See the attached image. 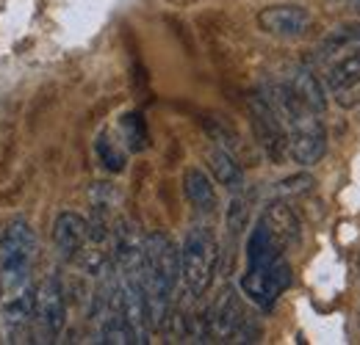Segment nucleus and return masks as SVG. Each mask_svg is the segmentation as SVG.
I'll return each instance as SVG.
<instances>
[{
  "instance_id": "17",
  "label": "nucleus",
  "mask_w": 360,
  "mask_h": 345,
  "mask_svg": "<svg viewBox=\"0 0 360 345\" xmlns=\"http://www.w3.org/2000/svg\"><path fill=\"white\" fill-rule=\"evenodd\" d=\"M311 185H314V180L305 177V174H300V177H288V180L277 182L274 185V194L277 196H294V194H305Z\"/></svg>"
},
{
  "instance_id": "10",
  "label": "nucleus",
  "mask_w": 360,
  "mask_h": 345,
  "mask_svg": "<svg viewBox=\"0 0 360 345\" xmlns=\"http://www.w3.org/2000/svg\"><path fill=\"white\" fill-rule=\"evenodd\" d=\"M283 83L291 88V94H294L300 102H305V105H308L311 111H316V114H321V111L327 108L324 88H321L319 78H316L308 67H297V69H294Z\"/></svg>"
},
{
  "instance_id": "9",
  "label": "nucleus",
  "mask_w": 360,
  "mask_h": 345,
  "mask_svg": "<svg viewBox=\"0 0 360 345\" xmlns=\"http://www.w3.org/2000/svg\"><path fill=\"white\" fill-rule=\"evenodd\" d=\"M183 191H186V199L191 202V208L197 213H205V216L217 213V205H219L217 202V188H214V180L202 169H197V166L186 169V174H183Z\"/></svg>"
},
{
  "instance_id": "18",
  "label": "nucleus",
  "mask_w": 360,
  "mask_h": 345,
  "mask_svg": "<svg viewBox=\"0 0 360 345\" xmlns=\"http://www.w3.org/2000/svg\"><path fill=\"white\" fill-rule=\"evenodd\" d=\"M352 6H355V8L360 11V0H352Z\"/></svg>"
},
{
  "instance_id": "11",
  "label": "nucleus",
  "mask_w": 360,
  "mask_h": 345,
  "mask_svg": "<svg viewBox=\"0 0 360 345\" xmlns=\"http://www.w3.org/2000/svg\"><path fill=\"white\" fill-rule=\"evenodd\" d=\"M261 221L266 224V229L277 238V243H280L283 249L291 246V243L300 238V218L294 216V210H291L285 202H271L269 208L264 210Z\"/></svg>"
},
{
  "instance_id": "14",
  "label": "nucleus",
  "mask_w": 360,
  "mask_h": 345,
  "mask_svg": "<svg viewBox=\"0 0 360 345\" xmlns=\"http://www.w3.org/2000/svg\"><path fill=\"white\" fill-rule=\"evenodd\" d=\"M100 343H111V345H131L139 343L134 326L128 323V318L114 309V312H105L103 320H100Z\"/></svg>"
},
{
  "instance_id": "12",
  "label": "nucleus",
  "mask_w": 360,
  "mask_h": 345,
  "mask_svg": "<svg viewBox=\"0 0 360 345\" xmlns=\"http://www.w3.org/2000/svg\"><path fill=\"white\" fill-rule=\"evenodd\" d=\"M360 50V22H347V25H338L335 31H330L324 36V42L319 44V61L324 64H333L335 58Z\"/></svg>"
},
{
  "instance_id": "15",
  "label": "nucleus",
  "mask_w": 360,
  "mask_h": 345,
  "mask_svg": "<svg viewBox=\"0 0 360 345\" xmlns=\"http://www.w3.org/2000/svg\"><path fill=\"white\" fill-rule=\"evenodd\" d=\"M120 133H122V141H125V149L131 152H141L147 149V125L141 119V114H125L122 122H120Z\"/></svg>"
},
{
  "instance_id": "4",
  "label": "nucleus",
  "mask_w": 360,
  "mask_h": 345,
  "mask_svg": "<svg viewBox=\"0 0 360 345\" xmlns=\"http://www.w3.org/2000/svg\"><path fill=\"white\" fill-rule=\"evenodd\" d=\"M291 285V265L285 255L264 259V262H247V271L241 273V293L261 309H271L277 299Z\"/></svg>"
},
{
  "instance_id": "2",
  "label": "nucleus",
  "mask_w": 360,
  "mask_h": 345,
  "mask_svg": "<svg viewBox=\"0 0 360 345\" xmlns=\"http://www.w3.org/2000/svg\"><path fill=\"white\" fill-rule=\"evenodd\" d=\"M180 282V249L167 232L144 235V299L150 326L164 329Z\"/></svg>"
},
{
  "instance_id": "6",
  "label": "nucleus",
  "mask_w": 360,
  "mask_h": 345,
  "mask_svg": "<svg viewBox=\"0 0 360 345\" xmlns=\"http://www.w3.org/2000/svg\"><path fill=\"white\" fill-rule=\"evenodd\" d=\"M250 114H252V128L258 133L264 149L269 152L271 161H280L288 152V135H285V125L269 102V97L252 94L250 97Z\"/></svg>"
},
{
  "instance_id": "5",
  "label": "nucleus",
  "mask_w": 360,
  "mask_h": 345,
  "mask_svg": "<svg viewBox=\"0 0 360 345\" xmlns=\"http://www.w3.org/2000/svg\"><path fill=\"white\" fill-rule=\"evenodd\" d=\"M31 320L37 323V332H39L42 343L56 340L64 332V323H67V296H64V285H61L58 276H47L45 282H39V288L34 290Z\"/></svg>"
},
{
  "instance_id": "16",
  "label": "nucleus",
  "mask_w": 360,
  "mask_h": 345,
  "mask_svg": "<svg viewBox=\"0 0 360 345\" xmlns=\"http://www.w3.org/2000/svg\"><path fill=\"white\" fill-rule=\"evenodd\" d=\"M94 149H97L100 163H103L108 172H122V169H125V149H122L108 133H103V135L97 138Z\"/></svg>"
},
{
  "instance_id": "13",
  "label": "nucleus",
  "mask_w": 360,
  "mask_h": 345,
  "mask_svg": "<svg viewBox=\"0 0 360 345\" xmlns=\"http://www.w3.org/2000/svg\"><path fill=\"white\" fill-rule=\"evenodd\" d=\"M208 163H211V172L217 177V182L225 185L230 194H241L244 191V169L238 166V161L227 149H211L208 152Z\"/></svg>"
},
{
  "instance_id": "7",
  "label": "nucleus",
  "mask_w": 360,
  "mask_h": 345,
  "mask_svg": "<svg viewBox=\"0 0 360 345\" xmlns=\"http://www.w3.org/2000/svg\"><path fill=\"white\" fill-rule=\"evenodd\" d=\"M314 17L305 6L297 3H280V6H269L258 14V25L261 31H266L269 36H280V39H297L311 28Z\"/></svg>"
},
{
  "instance_id": "1",
  "label": "nucleus",
  "mask_w": 360,
  "mask_h": 345,
  "mask_svg": "<svg viewBox=\"0 0 360 345\" xmlns=\"http://www.w3.org/2000/svg\"><path fill=\"white\" fill-rule=\"evenodd\" d=\"M37 232L25 218H14L0 235V306L11 326H28L34 309Z\"/></svg>"
},
{
  "instance_id": "8",
  "label": "nucleus",
  "mask_w": 360,
  "mask_h": 345,
  "mask_svg": "<svg viewBox=\"0 0 360 345\" xmlns=\"http://www.w3.org/2000/svg\"><path fill=\"white\" fill-rule=\"evenodd\" d=\"M327 88L335 94L341 108H352L360 100V50L335 58L324 78Z\"/></svg>"
},
{
  "instance_id": "3",
  "label": "nucleus",
  "mask_w": 360,
  "mask_h": 345,
  "mask_svg": "<svg viewBox=\"0 0 360 345\" xmlns=\"http://www.w3.org/2000/svg\"><path fill=\"white\" fill-rule=\"evenodd\" d=\"M219 265V241L211 226L197 224L188 229L183 246H180V282L186 288V296L200 299L214 282Z\"/></svg>"
}]
</instances>
